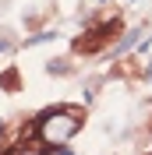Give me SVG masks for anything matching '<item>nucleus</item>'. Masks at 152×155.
Here are the masks:
<instances>
[{
    "mask_svg": "<svg viewBox=\"0 0 152 155\" xmlns=\"http://www.w3.org/2000/svg\"><path fill=\"white\" fill-rule=\"evenodd\" d=\"M117 32H120V21H106V25H95L88 35H78V39H74V49H78V53H95V49L103 46L106 39H113Z\"/></svg>",
    "mask_w": 152,
    "mask_h": 155,
    "instance_id": "obj_2",
    "label": "nucleus"
},
{
    "mask_svg": "<svg viewBox=\"0 0 152 155\" xmlns=\"http://www.w3.org/2000/svg\"><path fill=\"white\" fill-rule=\"evenodd\" d=\"M0 85L7 88V92H18V67H7L0 74Z\"/></svg>",
    "mask_w": 152,
    "mask_h": 155,
    "instance_id": "obj_3",
    "label": "nucleus"
},
{
    "mask_svg": "<svg viewBox=\"0 0 152 155\" xmlns=\"http://www.w3.org/2000/svg\"><path fill=\"white\" fill-rule=\"evenodd\" d=\"M57 155H74V152H67V148H64V145H60V148H57Z\"/></svg>",
    "mask_w": 152,
    "mask_h": 155,
    "instance_id": "obj_6",
    "label": "nucleus"
},
{
    "mask_svg": "<svg viewBox=\"0 0 152 155\" xmlns=\"http://www.w3.org/2000/svg\"><path fill=\"white\" fill-rule=\"evenodd\" d=\"M32 124H36V137L46 145V152H53V148L67 145V141L81 130L85 109L81 106H50V109H43Z\"/></svg>",
    "mask_w": 152,
    "mask_h": 155,
    "instance_id": "obj_1",
    "label": "nucleus"
},
{
    "mask_svg": "<svg viewBox=\"0 0 152 155\" xmlns=\"http://www.w3.org/2000/svg\"><path fill=\"white\" fill-rule=\"evenodd\" d=\"M145 78H149V81H152V67H149V71H145Z\"/></svg>",
    "mask_w": 152,
    "mask_h": 155,
    "instance_id": "obj_7",
    "label": "nucleus"
},
{
    "mask_svg": "<svg viewBox=\"0 0 152 155\" xmlns=\"http://www.w3.org/2000/svg\"><path fill=\"white\" fill-rule=\"evenodd\" d=\"M149 155H152V152H149Z\"/></svg>",
    "mask_w": 152,
    "mask_h": 155,
    "instance_id": "obj_9",
    "label": "nucleus"
},
{
    "mask_svg": "<svg viewBox=\"0 0 152 155\" xmlns=\"http://www.w3.org/2000/svg\"><path fill=\"white\" fill-rule=\"evenodd\" d=\"M0 130H4V124H0Z\"/></svg>",
    "mask_w": 152,
    "mask_h": 155,
    "instance_id": "obj_8",
    "label": "nucleus"
},
{
    "mask_svg": "<svg viewBox=\"0 0 152 155\" xmlns=\"http://www.w3.org/2000/svg\"><path fill=\"white\" fill-rule=\"evenodd\" d=\"M46 71H50V74H67L71 67H67V64H53V60H50V64H46Z\"/></svg>",
    "mask_w": 152,
    "mask_h": 155,
    "instance_id": "obj_4",
    "label": "nucleus"
},
{
    "mask_svg": "<svg viewBox=\"0 0 152 155\" xmlns=\"http://www.w3.org/2000/svg\"><path fill=\"white\" fill-rule=\"evenodd\" d=\"M7 46H11V42H7V39H0V53H7Z\"/></svg>",
    "mask_w": 152,
    "mask_h": 155,
    "instance_id": "obj_5",
    "label": "nucleus"
}]
</instances>
